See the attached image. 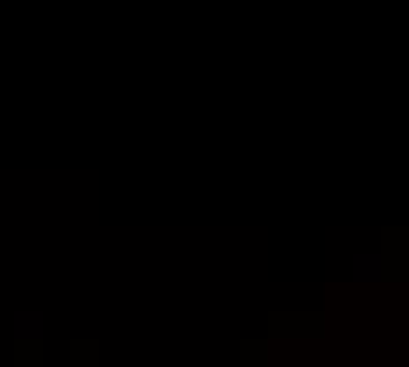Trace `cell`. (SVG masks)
Masks as SVG:
<instances>
[{"label": "cell", "instance_id": "6da1fadb", "mask_svg": "<svg viewBox=\"0 0 409 367\" xmlns=\"http://www.w3.org/2000/svg\"><path fill=\"white\" fill-rule=\"evenodd\" d=\"M14 336L18 339H39L43 336V314L39 311H18L14 314Z\"/></svg>", "mask_w": 409, "mask_h": 367}, {"label": "cell", "instance_id": "7a4b0ae2", "mask_svg": "<svg viewBox=\"0 0 409 367\" xmlns=\"http://www.w3.org/2000/svg\"><path fill=\"white\" fill-rule=\"evenodd\" d=\"M353 279L364 282V279H381V258L378 255H356L353 258Z\"/></svg>", "mask_w": 409, "mask_h": 367}]
</instances>
